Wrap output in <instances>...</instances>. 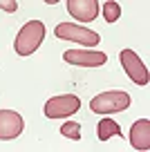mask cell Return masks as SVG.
Wrapping results in <instances>:
<instances>
[{
    "instance_id": "obj_1",
    "label": "cell",
    "mask_w": 150,
    "mask_h": 152,
    "mask_svg": "<svg viewBox=\"0 0 150 152\" xmlns=\"http://www.w3.org/2000/svg\"><path fill=\"white\" fill-rule=\"evenodd\" d=\"M43 38H45V25L40 20H29L20 27L18 36H16V43H14V49L18 56H29L34 54L38 47H40Z\"/></svg>"
},
{
    "instance_id": "obj_2",
    "label": "cell",
    "mask_w": 150,
    "mask_h": 152,
    "mask_svg": "<svg viewBox=\"0 0 150 152\" xmlns=\"http://www.w3.org/2000/svg\"><path fill=\"white\" fill-rule=\"evenodd\" d=\"M128 107H130V94L121 90L101 92L90 101V110L96 114H114V112H123Z\"/></svg>"
},
{
    "instance_id": "obj_3",
    "label": "cell",
    "mask_w": 150,
    "mask_h": 152,
    "mask_svg": "<svg viewBox=\"0 0 150 152\" xmlns=\"http://www.w3.org/2000/svg\"><path fill=\"white\" fill-rule=\"evenodd\" d=\"M56 38L61 40H74V43H81L85 47H96L101 43V36L92 29H85V27H79V25H72V23H58L56 29H54Z\"/></svg>"
},
{
    "instance_id": "obj_4",
    "label": "cell",
    "mask_w": 150,
    "mask_h": 152,
    "mask_svg": "<svg viewBox=\"0 0 150 152\" xmlns=\"http://www.w3.org/2000/svg\"><path fill=\"white\" fill-rule=\"evenodd\" d=\"M81 110V99L76 94H61V96H52L45 103V116L47 119H65L72 116Z\"/></svg>"
},
{
    "instance_id": "obj_5",
    "label": "cell",
    "mask_w": 150,
    "mask_h": 152,
    "mask_svg": "<svg viewBox=\"0 0 150 152\" xmlns=\"http://www.w3.org/2000/svg\"><path fill=\"white\" fill-rule=\"evenodd\" d=\"M119 61H121V67L128 76H130V81L137 83V85H148L150 76H148V69L146 65L141 63V58L137 56L132 49H121L119 54Z\"/></svg>"
},
{
    "instance_id": "obj_6",
    "label": "cell",
    "mask_w": 150,
    "mask_h": 152,
    "mask_svg": "<svg viewBox=\"0 0 150 152\" xmlns=\"http://www.w3.org/2000/svg\"><path fill=\"white\" fill-rule=\"evenodd\" d=\"M63 61L79 67H101L108 63V54L96 49H67L63 54Z\"/></svg>"
},
{
    "instance_id": "obj_7",
    "label": "cell",
    "mask_w": 150,
    "mask_h": 152,
    "mask_svg": "<svg viewBox=\"0 0 150 152\" xmlns=\"http://www.w3.org/2000/svg\"><path fill=\"white\" fill-rule=\"evenodd\" d=\"M25 128V121L14 110H0V141H14L20 137Z\"/></svg>"
},
{
    "instance_id": "obj_8",
    "label": "cell",
    "mask_w": 150,
    "mask_h": 152,
    "mask_svg": "<svg viewBox=\"0 0 150 152\" xmlns=\"http://www.w3.org/2000/svg\"><path fill=\"white\" fill-rule=\"evenodd\" d=\"M67 14L81 23H92L99 16L96 0H67Z\"/></svg>"
},
{
    "instance_id": "obj_9",
    "label": "cell",
    "mask_w": 150,
    "mask_h": 152,
    "mask_svg": "<svg viewBox=\"0 0 150 152\" xmlns=\"http://www.w3.org/2000/svg\"><path fill=\"white\" fill-rule=\"evenodd\" d=\"M128 139H130V145L135 150H141V152L150 150V121L148 119L135 121V125L130 128Z\"/></svg>"
},
{
    "instance_id": "obj_10",
    "label": "cell",
    "mask_w": 150,
    "mask_h": 152,
    "mask_svg": "<svg viewBox=\"0 0 150 152\" xmlns=\"http://www.w3.org/2000/svg\"><path fill=\"white\" fill-rule=\"evenodd\" d=\"M110 137H123V132H121V128H119L117 121L103 119L99 123V139H101V141H108Z\"/></svg>"
},
{
    "instance_id": "obj_11",
    "label": "cell",
    "mask_w": 150,
    "mask_h": 152,
    "mask_svg": "<svg viewBox=\"0 0 150 152\" xmlns=\"http://www.w3.org/2000/svg\"><path fill=\"white\" fill-rule=\"evenodd\" d=\"M103 18H105V23H117V20L121 18V5H119L117 0H105Z\"/></svg>"
},
{
    "instance_id": "obj_12",
    "label": "cell",
    "mask_w": 150,
    "mask_h": 152,
    "mask_svg": "<svg viewBox=\"0 0 150 152\" xmlns=\"http://www.w3.org/2000/svg\"><path fill=\"white\" fill-rule=\"evenodd\" d=\"M61 134L67 139H72V141H81V123H76V121H65V123L61 125Z\"/></svg>"
},
{
    "instance_id": "obj_13",
    "label": "cell",
    "mask_w": 150,
    "mask_h": 152,
    "mask_svg": "<svg viewBox=\"0 0 150 152\" xmlns=\"http://www.w3.org/2000/svg\"><path fill=\"white\" fill-rule=\"evenodd\" d=\"M0 9L7 14H16L18 11V2L16 0H0Z\"/></svg>"
},
{
    "instance_id": "obj_14",
    "label": "cell",
    "mask_w": 150,
    "mask_h": 152,
    "mask_svg": "<svg viewBox=\"0 0 150 152\" xmlns=\"http://www.w3.org/2000/svg\"><path fill=\"white\" fill-rule=\"evenodd\" d=\"M43 2H47V5H56L58 0H43Z\"/></svg>"
}]
</instances>
